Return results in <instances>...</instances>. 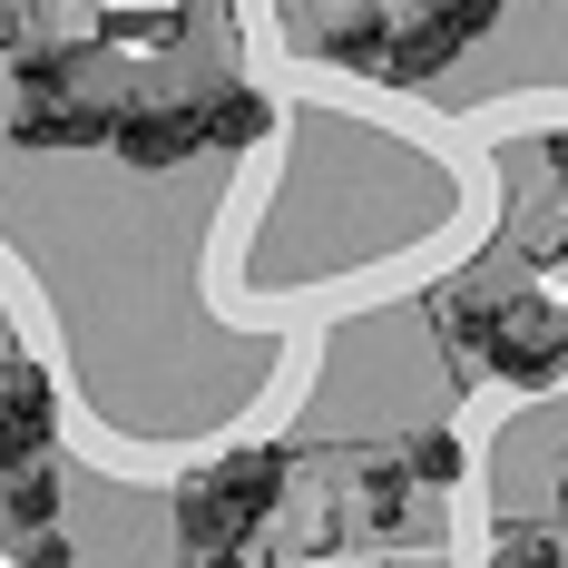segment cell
I'll return each instance as SVG.
<instances>
[{
  "mask_svg": "<svg viewBox=\"0 0 568 568\" xmlns=\"http://www.w3.org/2000/svg\"><path fill=\"white\" fill-rule=\"evenodd\" d=\"M452 343H460V353H480V373H500V383H519V393H549V383L568 373V334H559V314H549L539 294L460 304Z\"/></svg>",
  "mask_w": 568,
  "mask_h": 568,
  "instance_id": "1",
  "label": "cell"
},
{
  "mask_svg": "<svg viewBox=\"0 0 568 568\" xmlns=\"http://www.w3.org/2000/svg\"><path fill=\"white\" fill-rule=\"evenodd\" d=\"M284 470H294V460L255 442V452H226V460H216V470H206V490H216V510H226L235 529L255 539V529L284 510Z\"/></svg>",
  "mask_w": 568,
  "mask_h": 568,
  "instance_id": "2",
  "label": "cell"
},
{
  "mask_svg": "<svg viewBox=\"0 0 568 568\" xmlns=\"http://www.w3.org/2000/svg\"><path fill=\"white\" fill-rule=\"evenodd\" d=\"M109 148L128 158V168H176V158L206 148V118H196V109H168V99H128Z\"/></svg>",
  "mask_w": 568,
  "mask_h": 568,
  "instance_id": "3",
  "label": "cell"
},
{
  "mask_svg": "<svg viewBox=\"0 0 568 568\" xmlns=\"http://www.w3.org/2000/svg\"><path fill=\"white\" fill-rule=\"evenodd\" d=\"M196 118H206V148H226V158H245L265 128H275V99L265 89H245V79H216L206 99H196Z\"/></svg>",
  "mask_w": 568,
  "mask_h": 568,
  "instance_id": "4",
  "label": "cell"
},
{
  "mask_svg": "<svg viewBox=\"0 0 568 568\" xmlns=\"http://www.w3.org/2000/svg\"><path fill=\"white\" fill-rule=\"evenodd\" d=\"M118 109H10V148H109Z\"/></svg>",
  "mask_w": 568,
  "mask_h": 568,
  "instance_id": "5",
  "label": "cell"
},
{
  "mask_svg": "<svg viewBox=\"0 0 568 568\" xmlns=\"http://www.w3.org/2000/svg\"><path fill=\"white\" fill-rule=\"evenodd\" d=\"M0 422H10L30 452H50V432H59V393H50V373H40V363H0Z\"/></svg>",
  "mask_w": 568,
  "mask_h": 568,
  "instance_id": "6",
  "label": "cell"
},
{
  "mask_svg": "<svg viewBox=\"0 0 568 568\" xmlns=\"http://www.w3.org/2000/svg\"><path fill=\"white\" fill-rule=\"evenodd\" d=\"M176 539L196 549V559H226V549H245V529H235L226 510H216V490H206V470L176 490Z\"/></svg>",
  "mask_w": 568,
  "mask_h": 568,
  "instance_id": "7",
  "label": "cell"
},
{
  "mask_svg": "<svg viewBox=\"0 0 568 568\" xmlns=\"http://www.w3.org/2000/svg\"><path fill=\"white\" fill-rule=\"evenodd\" d=\"M0 500H10V519H20L30 539H50V529H59V500H69V480H59L50 460H30V470H20V480H10Z\"/></svg>",
  "mask_w": 568,
  "mask_h": 568,
  "instance_id": "8",
  "label": "cell"
},
{
  "mask_svg": "<svg viewBox=\"0 0 568 568\" xmlns=\"http://www.w3.org/2000/svg\"><path fill=\"white\" fill-rule=\"evenodd\" d=\"M69 69H79V50H20V59H10L20 109H59V99H69Z\"/></svg>",
  "mask_w": 568,
  "mask_h": 568,
  "instance_id": "9",
  "label": "cell"
},
{
  "mask_svg": "<svg viewBox=\"0 0 568 568\" xmlns=\"http://www.w3.org/2000/svg\"><path fill=\"white\" fill-rule=\"evenodd\" d=\"M99 40H109V50H176V40H186V20H176V10H109V20H99Z\"/></svg>",
  "mask_w": 568,
  "mask_h": 568,
  "instance_id": "10",
  "label": "cell"
},
{
  "mask_svg": "<svg viewBox=\"0 0 568 568\" xmlns=\"http://www.w3.org/2000/svg\"><path fill=\"white\" fill-rule=\"evenodd\" d=\"M324 59L334 69H393V30L383 20H343V30H324Z\"/></svg>",
  "mask_w": 568,
  "mask_h": 568,
  "instance_id": "11",
  "label": "cell"
},
{
  "mask_svg": "<svg viewBox=\"0 0 568 568\" xmlns=\"http://www.w3.org/2000/svg\"><path fill=\"white\" fill-rule=\"evenodd\" d=\"M412 490H422V480H412V470H363V519H373V529H402V510H412Z\"/></svg>",
  "mask_w": 568,
  "mask_h": 568,
  "instance_id": "12",
  "label": "cell"
},
{
  "mask_svg": "<svg viewBox=\"0 0 568 568\" xmlns=\"http://www.w3.org/2000/svg\"><path fill=\"white\" fill-rule=\"evenodd\" d=\"M402 470H412L422 490H452V480H460V442H452V432H422V442L402 452Z\"/></svg>",
  "mask_w": 568,
  "mask_h": 568,
  "instance_id": "13",
  "label": "cell"
},
{
  "mask_svg": "<svg viewBox=\"0 0 568 568\" xmlns=\"http://www.w3.org/2000/svg\"><path fill=\"white\" fill-rule=\"evenodd\" d=\"M500 568H559V539L549 529H510L500 539Z\"/></svg>",
  "mask_w": 568,
  "mask_h": 568,
  "instance_id": "14",
  "label": "cell"
},
{
  "mask_svg": "<svg viewBox=\"0 0 568 568\" xmlns=\"http://www.w3.org/2000/svg\"><path fill=\"white\" fill-rule=\"evenodd\" d=\"M30 460H40V452H30V442H20V432H10V422H0V490H10V480H20V470H30Z\"/></svg>",
  "mask_w": 568,
  "mask_h": 568,
  "instance_id": "15",
  "label": "cell"
},
{
  "mask_svg": "<svg viewBox=\"0 0 568 568\" xmlns=\"http://www.w3.org/2000/svg\"><path fill=\"white\" fill-rule=\"evenodd\" d=\"M20 568H69V549H59V539H30V559Z\"/></svg>",
  "mask_w": 568,
  "mask_h": 568,
  "instance_id": "16",
  "label": "cell"
},
{
  "mask_svg": "<svg viewBox=\"0 0 568 568\" xmlns=\"http://www.w3.org/2000/svg\"><path fill=\"white\" fill-rule=\"evenodd\" d=\"M539 158H549V176H559V186H568V128H559V138H549V148H539Z\"/></svg>",
  "mask_w": 568,
  "mask_h": 568,
  "instance_id": "17",
  "label": "cell"
},
{
  "mask_svg": "<svg viewBox=\"0 0 568 568\" xmlns=\"http://www.w3.org/2000/svg\"><path fill=\"white\" fill-rule=\"evenodd\" d=\"M196 568H245V549H226V559H196Z\"/></svg>",
  "mask_w": 568,
  "mask_h": 568,
  "instance_id": "18",
  "label": "cell"
},
{
  "mask_svg": "<svg viewBox=\"0 0 568 568\" xmlns=\"http://www.w3.org/2000/svg\"><path fill=\"white\" fill-rule=\"evenodd\" d=\"M559 519H568V470H559Z\"/></svg>",
  "mask_w": 568,
  "mask_h": 568,
  "instance_id": "19",
  "label": "cell"
},
{
  "mask_svg": "<svg viewBox=\"0 0 568 568\" xmlns=\"http://www.w3.org/2000/svg\"><path fill=\"white\" fill-rule=\"evenodd\" d=\"M393 568H432V559H393Z\"/></svg>",
  "mask_w": 568,
  "mask_h": 568,
  "instance_id": "20",
  "label": "cell"
}]
</instances>
